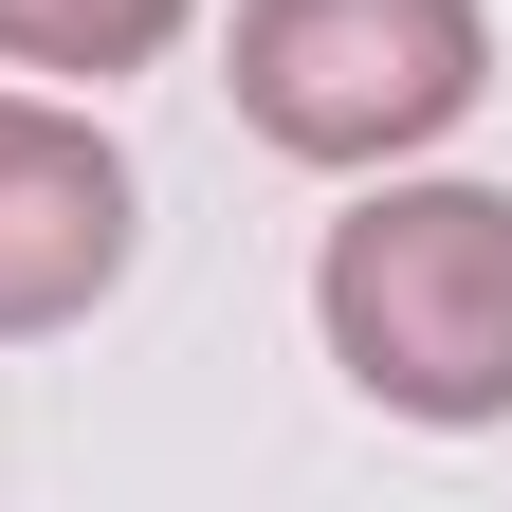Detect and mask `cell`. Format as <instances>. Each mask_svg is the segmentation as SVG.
Listing matches in <instances>:
<instances>
[{"instance_id": "cell-4", "label": "cell", "mask_w": 512, "mask_h": 512, "mask_svg": "<svg viewBox=\"0 0 512 512\" xmlns=\"http://www.w3.org/2000/svg\"><path fill=\"white\" fill-rule=\"evenodd\" d=\"M183 19H202V0H0V55H19V74H147Z\"/></svg>"}, {"instance_id": "cell-2", "label": "cell", "mask_w": 512, "mask_h": 512, "mask_svg": "<svg viewBox=\"0 0 512 512\" xmlns=\"http://www.w3.org/2000/svg\"><path fill=\"white\" fill-rule=\"evenodd\" d=\"M220 74H238V128L293 165H421L494 92V19L476 0H238Z\"/></svg>"}, {"instance_id": "cell-1", "label": "cell", "mask_w": 512, "mask_h": 512, "mask_svg": "<svg viewBox=\"0 0 512 512\" xmlns=\"http://www.w3.org/2000/svg\"><path fill=\"white\" fill-rule=\"evenodd\" d=\"M311 330L403 421H512V183H366L311 256Z\"/></svg>"}, {"instance_id": "cell-3", "label": "cell", "mask_w": 512, "mask_h": 512, "mask_svg": "<svg viewBox=\"0 0 512 512\" xmlns=\"http://www.w3.org/2000/svg\"><path fill=\"white\" fill-rule=\"evenodd\" d=\"M110 275H128V147L55 92H0V348L74 330Z\"/></svg>"}]
</instances>
